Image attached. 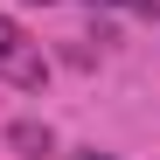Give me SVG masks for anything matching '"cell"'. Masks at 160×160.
Returning a JSON list of instances; mask_svg holds the SVG:
<instances>
[{
    "mask_svg": "<svg viewBox=\"0 0 160 160\" xmlns=\"http://www.w3.org/2000/svg\"><path fill=\"white\" fill-rule=\"evenodd\" d=\"M0 84H14V91H42V84H49V56H42V42L21 28L14 14H0Z\"/></svg>",
    "mask_w": 160,
    "mask_h": 160,
    "instance_id": "1",
    "label": "cell"
},
{
    "mask_svg": "<svg viewBox=\"0 0 160 160\" xmlns=\"http://www.w3.org/2000/svg\"><path fill=\"white\" fill-rule=\"evenodd\" d=\"M7 146H14V153H28V160H42L49 146H56V132L35 125V118H14V125H7Z\"/></svg>",
    "mask_w": 160,
    "mask_h": 160,
    "instance_id": "2",
    "label": "cell"
},
{
    "mask_svg": "<svg viewBox=\"0 0 160 160\" xmlns=\"http://www.w3.org/2000/svg\"><path fill=\"white\" fill-rule=\"evenodd\" d=\"M91 7H118V14H146V21H160V0H91Z\"/></svg>",
    "mask_w": 160,
    "mask_h": 160,
    "instance_id": "3",
    "label": "cell"
},
{
    "mask_svg": "<svg viewBox=\"0 0 160 160\" xmlns=\"http://www.w3.org/2000/svg\"><path fill=\"white\" fill-rule=\"evenodd\" d=\"M70 160H118V153H98V146H84V153H70Z\"/></svg>",
    "mask_w": 160,
    "mask_h": 160,
    "instance_id": "4",
    "label": "cell"
},
{
    "mask_svg": "<svg viewBox=\"0 0 160 160\" xmlns=\"http://www.w3.org/2000/svg\"><path fill=\"white\" fill-rule=\"evenodd\" d=\"M35 7H56V0H35Z\"/></svg>",
    "mask_w": 160,
    "mask_h": 160,
    "instance_id": "5",
    "label": "cell"
}]
</instances>
